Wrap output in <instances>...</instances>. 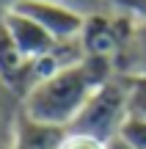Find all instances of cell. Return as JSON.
<instances>
[{
    "instance_id": "obj_1",
    "label": "cell",
    "mask_w": 146,
    "mask_h": 149,
    "mask_svg": "<svg viewBox=\"0 0 146 149\" xmlns=\"http://www.w3.org/2000/svg\"><path fill=\"white\" fill-rule=\"evenodd\" d=\"M113 77V66L110 58H94L86 55L77 64H69L47 80L36 83L25 97H22V108L28 119L42 124H53V127L69 130V124L77 119L91 94Z\"/></svg>"
},
{
    "instance_id": "obj_2",
    "label": "cell",
    "mask_w": 146,
    "mask_h": 149,
    "mask_svg": "<svg viewBox=\"0 0 146 149\" xmlns=\"http://www.w3.org/2000/svg\"><path fill=\"white\" fill-rule=\"evenodd\" d=\"M127 116H130V74L127 77L113 74L83 105L77 119L69 124V133L91 135V138L108 144L119 135Z\"/></svg>"
},
{
    "instance_id": "obj_3",
    "label": "cell",
    "mask_w": 146,
    "mask_h": 149,
    "mask_svg": "<svg viewBox=\"0 0 146 149\" xmlns=\"http://www.w3.org/2000/svg\"><path fill=\"white\" fill-rule=\"evenodd\" d=\"M11 8L30 17L55 42H75V39H80L83 28H86V17H88V14H83V11L72 8L66 3H55V0H14Z\"/></svg>"
},
{
    "instance_id": "obj_4",
    "label": "cell",
    "mask_w": 146,
    "mask_h": 149,
    "mask_svg": "<svg viewBox=\"0 0 146 149\" xmlns=\"http://www.w3.org/2000/svg\"><path fill=\"white\" fill-rule=\"evenodd\" d=\"M135 31L138 28H132L127 19H119V17L88 14L80 42H83L86 55H94V58H113L127 42L135 39Z\"/></svg>"
},
{
    "instance_id": "obj_5",
    "label": "cell",
    "mask_w": 146,
    "mask_h": 149,
    "mask_svg": "<svg viewBox=\"0 0 146 149\" xmlns=\"http://www.w3.org/2000/svg\"><path fill=\"white\" fill-rule=\"evenodd\" d=\"M0 22H3V28L8 31V36L14 39V44L19 47V53L25 55L28 61L44 58V55H50V53L61 44V42H55V39L50 36L42 25H36L30 17L14 11L11 6L0 14Z\"/></svg>"
},
{
    "instance_id": "obj_6",
    "label": "cell",
    "mask_w": 146,
    "mask_h": 149,
    "mask_svg": "<svg viewBox=\"0 0 146 149\" xmlns=\"http://www.w3.org/2000/svg\"><path fill=\"white\" fill-rule=\"evenodd\" d=\"M28 66H30V61L19 53V47L14 44V39L0 22V83L6 91L19 94V100L28 91Z\"/></svg>"
},
{
    "instance_id": "obj_7",
    "label": "cell",
    "mask_w": 146,
    "mask_h": 149,
    "mask_svg": "<svg viewBox=\"0 0 146 149\" xmlns=\"http://www.w3.org/2000/svg\"><path fill=\"white\" fill-rule=\"evenodd\" d=\"M66 130L53 127V124H42L28 119L25 113H17V127H14V146L11 149H58L64 141Z\"/></svg>"
},
{
    "instance_id": "obj_8",
    "label": "cell",
    "mask_w": 146,
    "mask_h": 149,
    "mask_svg": "<svg viewBox=\"0 0 146 149\" xmlns=\"http://www.w3.org/2000/svg\"><path fill=\"white\" fill-rule=\"evenodd\" d=\"M116 138H121L124 144H130L132 149H146V119L130 113V116L124 119V124H121V130H119Z\"/></svg>"
},
{
    "instance_id": "obj_9",
    "label": "cell",
    "mask_w": 146,
    "mask_h": 149,
    "mask_svg": "<svg viewBox=\"0 0 146 149\" xmlns=\"http://www.w3.org/2000/svg\"><path fill=\"white\" fill-rule=\"evenodd\" d=\"M130 113L146 119V74H130Z\"/></svg>"
},
{
    "instance_id": "obj_10",
    "label": "cell",
    "mask_w": 146,
    "mask_h": 149,
    "mask_svg": "<svg viewBox=\"0 0 146 149\" xmlns=\"http://www.w3.org/2000/svg\"><path fill=\"white\" fill-rule=\"evenodd\" d=\"M58 149H108V144L91 138V135H80V133H69L66 130V135H64Z\"/></svg>"
},
{
    "instance_id": "obj_11",
    "label": "cell",
    "mask_w": 146,
    "mask_h": 149,
    "mask_svg": "<svg viewBox=\"0 0 146 149\" xmlns=\"http://www.w3.org/2000/svg\"><path fill=\"white\" fill-rule=\"evenodd\" d=\"M14 127H17V116H11L6 105L0 102V149L14 146Z\"/></svg>"
},
{
    "instance_id": "obj_12",
    "label": "cell",
    "mask_w": 146,
    "mask_h": 149,
    "mask_svg": "<svg viewBox=\"0 0 146 149\" xmlns=\"http://www.w3.org/2000/svg\"><path fill=\"white\" fill-rule=\"evenodd\" d=\"M132 44H135V58H138V74H146V22L138 25Z\"/></svg>"
},
{
    "instance_id": "obj_13",
    "label": "cell",
    "mask_w": 146,
    "mask_h": 149,
    "mask_svg": "<svg viewBox=\"0 0 146 149\" xmlns=\"http://www.w3.org/2000/svg\"><path fill=\"white\" fill-rule=\"evenodd\" d=\"M108 149H132V146L124 144L121 138H113V141H108Z\"/></svg>"
},
{
    "instance_id": "obj_14",
    "label": "cell",
    "mask_w": 146,
    "mask_h": 149,
    "mask_svg": "<svg viewBox=\"0 0 146 149\" xmlns=\"http://www.w3.org/2000/svg\"><path fill=\"white\" fill-rule=\"evenodd\" d=\"M55 3H66V6H72V8L83 11V3H86V0H55ZM83 14H86V11H83Z\"/></svg>"
},
{
    "instance_id": "obj_15",
    "label": "cell",
    "mask_w": 146,
    "mask_h": 149,
    "mask_svg": "<svg viewBox=\"0 0 146 149\" xmlns=\"http://www.w3.org/2000/svg\"><path fill=\"white\" fill-rule=\"evenodd\" d=\"M0 88H3V83H0ZM3 91H6V88H3Z\"/></svg>"
}]
</instances>
